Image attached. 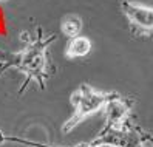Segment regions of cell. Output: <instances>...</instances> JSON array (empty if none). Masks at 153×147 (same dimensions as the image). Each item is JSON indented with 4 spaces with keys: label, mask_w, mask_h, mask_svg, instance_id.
Segmentation results:
<instances>
[{
    "label": "cell",
    "mask_w": 153,
    "mask_h": 147,
    "mask_svg": "<svg viewBox=\"0 0 153 147\" xmlns=\"http://www.w3.org/2000/svg\"><path fill=\"white\" fill-rule=\"evenodd\" d=\"M57 39V34L45 36L42 26L37 25L36 36L30 33H20V40L25 42L23 50L6 56L0 60L2 70L6 71L8 68H16L25 76V81L19 90V95H23L31 82H36L40 90H45V84L50 78V59H48V48L50 45Z\"/></svg>",
    "instance_id": "obj_1"
},
{
    "label": "cell",
    "mask_w": 153,
    "mask_h": 147,
    "mask_svg": "<svg viewBox=\"0 0 153 147\" xmlns=\"http://www.w3.org/2000/svg\"><path fill=\"white\" fill-rule=\"evenodd\" d=\"M111 93L113 91H99L88 84H80L70 96L73 112H71V116L62 124V132L70 133L88 116L101 112L105 107L107 101L110 99Z\"/></svg>",
    "instance_id": "obj_2"
},
{
    "label": "cell",
    "mask_w": 153,
    "mask_h": 147,
    "mask_svg": "<svg viewBox=\"0 0 153 147\" xmlns=\"http://www.w3.org/2000/svg\"><path fill=\"white\" fill-rule=\"evenodd\" d=\"M133 105L134 101L131 98L122 96L118 91H113L105 107L102 108L105 113V122L99 133H105L110 130H122V128L130 127L133 122Z\"/></svg>",
    "instance_id": "obj_3"
},
{
    "label": "cell",
    "mask_w": 153,
    "mask_h": 147,
    "mask_svg": "<svg viewBox=\"0 0 153 147\" xmlns=\"http://www.w3.org/2000/svg\"><path fill=\"white\" fill-rule=\"evenodd\" d=\"M121 11L128 30L136 39H153V8L130 0H121Z\"/></svg>",
    "instance_id": "obj_4"
},
{
    "label": "cell",
    "mask_w": 153,
    "mask_h": 147,
    "mask_svg": "<svg viewBox=\"0 0 153 147\" xmlns=\"http://www.w3.org/2000/svg\"><path fill=\"white\" fill-rule=\"evenodd\" d=\"M93 43L88 37L85 36H76V37H71L68 45H67V50H65V56L68 59H76V57H84L91 51Z\"/></svg>",
    "instance_id": "obj_5"
},
{
    "label": "cell",
    "mask_w": 153,
    "mask_h": 147,
    "mask_svg": "<svg viewBox=\"0 0 153 147\" xmlns=\"http://www.w3.org/2000/svg\"><path fill=\"white\" fill-rule=\"evenodd\" d=\"M82 26H84V20L80 19L79 16L68 14L60 22V31H62V34H64V36H67V37L71 39V37H76V36L80 34Z\"/></svg>",
    "instance_id": "obj_6"
},
{
    "label": "cell",
    "mask_w": 153,
    "mask_h": 147,
    "mask_svg": "<svg viewBox=\"0 0 153 147\" xmlns=\"http://www.w3.org/2000/svg\"><path fill=\"white\" fill-rule=\"evenodd\" d=\"M74 147H118V146H111V144H93V143H80Z\"/></svg>",
    "instance_id": "obj_7"
},
{
    "label": "cell",
    "mask_w": 153,
    "mask_h": 147,
    "mask_svg": "<svg viewBox=\"0 0 153 147\" xmlns=\"http://www.w3.org/2000/svg\"><path fill=\"white\" fill-rule=\"evenodd\" d=\"M2 73H3V70H2V65H0V75H2Z\"/></svg>",
    "instance_id": "obj_8"
},
{
    "label": "cell",
    "mask_w": 153,
    "mask_h": 147,
    "mask_svg": "<svg viewBox=\"0 0 153 147\" xmlns=\"http://www.w3.org/2000/svg\"><path fill=\"white\" fill-rule=\"evenodd\" d=\"M0 2H5V0H0Z\"/></svg>",
    "instance_id": "obj_9"
}]
</instances>
